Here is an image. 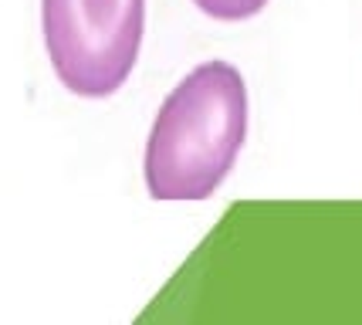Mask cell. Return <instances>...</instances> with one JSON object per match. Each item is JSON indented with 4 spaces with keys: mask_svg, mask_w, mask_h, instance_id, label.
<instances>
[{
    "mask_svg": "<svg viewBox=\"0 0 362 325\" xmlns=\"http://www.w3.org/2000/svg\"><path fill=\"white\" fill-rule=\"evenodd\" d=\"M247 139V85L230 62L197 64L159 106L142 173L153 200H210Z\"/></svg>",
    "mask_w": 362,
    "mask_h": 325,
    "instance_id": "cell-1",
    "label": "cell"
},
{
    "mask_svg": "<svg viewBox=\"0 0 362 325\" xmlns=\"http://www.w3.org/2000/svg\"><path fill=\"white\" fill-rule=\"evenodd\" d=\"M41 31L68 92L109 98L139 62L146 0H41Z\"/></svg>",
    "mask_w": 362,
    "mask_h": 325,
    "instance_id": "cell-2",
    "label": "cell"
},
{
    "mask_svg": "<svg viewBox=\"0 0 362 325\" xmlns=\"http://www.w3.org/2000/svg\"><path fill=\"white\" fill-rule=\"evenodd\" d=\"M193 4L214 21H247L261 14L268 0H193Z\"/></svg>",
    "mask_w": 362,
    "mask_h": 325,
    "instance_id": "cell-3",
    "label": "cell"
}]
</instances>
